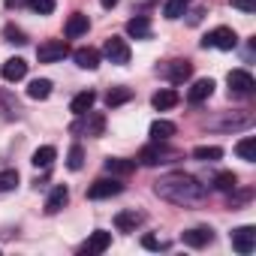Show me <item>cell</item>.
<instances>
[{
	"label": "cell",
	"mask_w": 256,
	"mask_h": 256,
	"mask_svg": "<svg viewBox=\"0 0 256 256\" xmlns=\"http://www.w3.org/2000/svg\"><path fill=\"white\" fill-rule=\"evenodd\" d=\"M120 190H124L120 181H114V178H100V181L88 190V196H90V199H108V196H118Z\"/></svg>",
	"instance_id": "cell-9"
},
{
	"label": "cell",
	"mask_w": 256,
	"mask_h": 256,
	"mask_svg": "<svg viewBox=\"0 0 256 256\" xmlns=\"http://www.w3.org/2000/svg\"><path fill=\"white\" fill-rule=\"evenodd\" d=\"M193 157L202 160V163H214V160L223 157V148H217V145H199V148H193Z\"/></svg>",
	"instance_id": "cell-27"
},
{
	"label": "cell",
	"mask_w": 256,
	"mask_h": 256,
	"mask_svg": "<svg viewBox=\"0 0 256 256\" xmlns=\"http://www.w3.org/2000/svg\"><path fill=\"white\" fill-rule=\"evenodd\" d=\"M172 136H175V124H172V120H154V124H151V139L169 142Z\"/></svg>",
	"instance_id": "cell-23"
},
{
	"label": "cell",
	"mask_w": 256,
	"mask_h": 256,
	"mask_svg": "<svg viewBox=\"0 0 256 256\" xmlns=\"http://www.w3.org/2000/svg\"><path fill=\"white\" fill-rule=\"evenodd\" d=\"M181 241H184L187 247H205V244L214 241V232H211L208 226H196V229H187V232L181 235Z\"/></svg>",
	"instance_id": "cell-11"
},
{
	"label": "cell",
	"mask_w": 256,
	"mask_h": 256,
	"mask_svg": "<svg viewBox=\"0 0 256 256\" xmlns=\"http://www.w3.org/2000/svg\"><path fill=\"white\" fill-rule=\"evenodd\" d=\"M235 154H238L241 160H247V163H253V160H256V139H253V136H247V139H241V142L235 145Z\"/></svg>",
	"instance_id": "cell-28"
},
{
	"label": "cell",
	"mask_w": 256,
	"mask_h": 256,
	"mask_svg": "<svg viewBox=\"0 0 256 256\" xmlns=\"http://www.w3.org/2000/svg\"><path fill=\"white\" fill-rule=\"evenodd\" d=\"M100 4H102V6H106V10H112V6H114V4H118V0H100Z\"/></svg>",
	"instance_id": "cell-38"
},
{
	"label": "cell",
	"mask_w": 256,
	"mask_h": 256,
	"mask_svg": "<svg viewBox=\"0 0 256 256\" xmlns=\"http://www.w3.org/2000/svg\"><path fill=\"white\" fill-rule=\"evenodd\" d=\"M4 36H6V42H16V46H24V42H28L24 30H18V28H6V30H4Z\"/></svg>",
	"instance_id": "cell-34"
},
{
	"label": "cell",
	"mask_w": 256,
	"mask_h": 256,
	"mask_svg": "<svg viewBox=\"0 0 256 256\" xmlns=\"http://www.w3.org/2000/svg\"><path fill=\"white\" fill-rule=\"evenodd\" d=\"M102 166H106V172H112V175H130V172L136 169L133 160H124V157H108Z\"/></svg>",
	"instance_id": "cell-22"
},
{
	"label": "cell",
	"mask_w": 256,
	"mask_h": 256,
	"mask_svg": "<svg viewBox=\"0 0 256 256\" xmlns=\"http://www.w3.org/2000/svg\"><path fill=\"white\" fill-rule=\"evenodd\" d=\"M187 4H190V0H166L163 16H166L169 22H175V18H181V16L187 12Z\"/></svg>",
	"instance_id": "cell-30"
},
{
	"label": "cell",
	"mask_w": 256,
	"mask_h": 256,
	"mask_svg": "<svg viewBox=\"0 0 256 256\" xmlns=\"http://www.w3.org/2000/svg\"><path fill=\"white\" fill-rule=\"evenodd\" d=\"M28 0H6V6H24Z\"/></svg>",
	"instance_id": "cell-37"
},
{
	"label": "cell",
	"mask_w": 256,
	"mask_h": 256,
	"mask_svg": "<svg viewBox=\"0 0 256 256\" xmlns=\"http://www.w3.org/2000/svg\"><path fill=\"white\" fill-rule=\"evenodd\" d=\"M94 102H96V94H94V90H82V94H76V96H72L70 112H72V114H84V112H90V108H94Z\"/></svg>",
	"instance_id": "cell-20"
},
{
	"label": "cell",
	"mask_w": 256,
	"mask_h": 256,
	"mask_svg": "<svg viewBox=\"0 0 256 256\" xmlns=\"http://www.w3.org/2000/svg\"><path fill=\"white\" fill-rule=\"evenodd\" d=\"M151 106H154L157 112L175 108V106H178V90H175V88H163V90H157V94L151 96Z\"/></svg>",
	"instance_id": "cell-14"
},
{
	"label": "cell",
	"mask_w": 256,
	"mask_h": 256,
	"mask_svg": "<svg viewBox=\"0 0 256 256\" xmlns=\"http://www.w3.org/2000/svg\"><path fill=\"white\" fill-rule=\"evenodd\" d=\"M28 96L30 100H48L52 96V82L48 78H34L28 84Z\"/></svg>",
	"instance_id": "cell-24"
},
{
	"label": "cell",
	"mask_w": 256,
	"mask_h": 256,
	"mask_svg": "<svg viewBox=\"0 0 256 256\" xmlns=\"http://www.w3.org/2000/svg\"><path fill=\"white\" fill-rule=\"evenodd\" d=\"M70 54V46L64 42V40H48V42H42L40 48H36V60L40 64H58V60H64Z\"/></svg>",
	"instance_id": "cell-5"
},
{
	"label": "cell",
	"mask_w": 256,
	"mask_h": 256,
	"mask_svg": "<svg viewBox=\"0 0 256 256\" xmlns=\"http://www.w3.org/2000/svg\"><path fill=\"white\" fill-rule=\"evenodd\" d=\"M126 34H130L133 40H148L151 36V22L145 16H136V18L126 22Z\"/></svg>",
	"instance_id": "cell-21"
},
{
	"label": "cell",
	"mask_w": 256,
	"mask_h": 256,
	"mask_svg": "<svg viewBox=\"0 0 256 256\" xmlns=\"http://www.w3.org/2000/svg\"><path fill=\"white\" fill-rule=\"evenodd\" d=\"M16 184H18V172L16 169H4V172H0V193L16 190Z\"/></svg>",
	"instance_id": "cell-32"
},
{
	"label": "cell",
	"mask_w": 256,
	"mask_h": 256,
	"mask_svg": "<svg viewBox=\"0 0 256 256\" xmlns=\"http://www.w3.org/2000/svg\"><path fill=\"white\" fill-rule=\"evenodd\" d=\"M226 84H229V90H235V94H250V90H253V76H250L247 70H232V72L226 76Z\"/></svg>",
	"instance_id": "cell-10"
},
{
	"label": "cell",
	"mask_w": 256,
	"mask_h": 256,
	"mask_svg": "<svg viewBox=\"0 0 256 256\" xmlns=\"http://www.w3.org/2000/svg\"><path fill=\"white\" fill-rule=\"evenodd\" d=\"M54 157H58V151H54L52 145H42V148L34 151V160H30V163H34L36 169H48V166L54 163Z\"/></svg>",
	"instance_id": "cell-25"
},
{
	"label": "cell",
	"mask_w": 256,
	"mask_h": 256,
	"mask_svg": "<svg viewBox=\"0 0 256 256\" xmlns=\"http://www.w3.org/2000/svg\"><path fill=\"white\" fill-rule=\"evenodd\" d=\"M66 202H70V190H66L64 184H58V187L48 193V199H46V214H58Z\"/></svg>",
	"instance_id": "cell-15"
},
{
	"label": "cell",
	"mask_w": 256,
	"mask_h": 256,
	"mask_svg": "<svg viewBox=\"0 0 256 256\" xmlns=\"http://www.w3.org/2000/svg\"><path fill=\"white\" fill-rule=\"evenodd\" d=\"M202 46L205 48H220V52H232L235 46H238V36H235V30L232 28H214L205 40H202Z\"/></svg>",
	"instance_id": "cell-4"
},
{
	"label": "cell",
	"mask_w": 256,
	"mask_h": 256,
	"mask_svg": "<svg viewBox=\"0 0 256 256\" xmlns=\"http://www.w3.org/2000/svg\"><path fill=\"white\" fill-rule=\"evenodd\" d=\"M229 241L238 253H253L256 250V229L253 226H238V229H232Z\"/></svg>",
	"instance_id": "cell-6"
},
{
	"label": "cell",
	"mask_w": 256,
	"mask_h": 256,
	"mask_svg": "<svg viewBox=\"0 0 256 256\" xmlns=\"http://www.w3.org/2000/svg\"><path fill=\"white\" fill-rule=\"evenodd\" d=\"M102 130H106V118L100 114V112H84V114H78V120L72 124V133H84V136H102Z\"/></svg>",
	"instance_id": "cell-3"
},
{
	"label": "cell",
	"mask_w": 256,
	"mask_h": 256,
	"mask_svg": "<svg viewBox=\"0 0 256 256\" xmlns=\"http://www.w3.org/2000/svg\"><path fill=\"white\" fill-rule=\"evenodd\" d=\"M88 28H90L88 16H84V12H76V16H70V22H66V36H70V40H78V36L88 34Z\"/></svg>",
	"instance_id": "cell-18"
},
{
	"label": "cell",
	"mask_w": 256,
	"mask_h": 256,
	"mask_svg": "<svg viewBox=\"0 0 256 256\" xmlns=\"http://www.w3.org/2000/svg\"><path fill=\"white\" fill-rule=\"evenodd\" d=\"M181 154L175 151V148H169L166 142H151V145H145L142 151H139V163L142 166H160V163H175Z\"/></svg>",
	"instance_id": "cell-2"
},
{
	"label": "cell",
	"mask_w": 256,
	"mask_h": 256,
	"mask_svg": "<svg viewBox=\"0 0 256 256\" xmlns=\"http://www.w3.org/2000/svg\"><path fill=\"white\" fill-rule=\"evenodd\" d=\"M214 187H217L220 193H232V190L238 187L235 172H217V175H214Z\"/></svg>",
	"instance_id": "cell-29"
},
{
	"label": "cell",
	"mask_w": 256,
	"mask_h": 256,
	"mask_svg": "<svg viewBox=\"0 0 256 256\" xmlns=\"http://www.w3.org/2000/svg\"><path fill=\"white\" fill-rule=\"evenodd\" d=\"M232 6L241 10V12H253L256 10V0H232Z\"/></svg>",
	"instance_id": "cell-35"
},
{
	"label": "cell",
	"mask_w": 256,
	"mask_h": 256,
	"mask_svg": "<svg viewBox=\"0 0 256 256\" xmlns=\"http://www.w3.org/2000/svg\"><path fill=\"white\" fill-rule=\"evenodd\" d=\"M154 193L160 199L172 202V205H196V202L205 199L208 190H205V184L199 178L184 175V172H172V175H166V178H160L154 184Z\"/></svg>",
	"instance_id": "cell-1"
},
{
	"label": "cell",
	"mask_w": 256,
	"mask_h": 256,
	"mask_svg": "<svg viewBox=\"0 0 256 256\" xmlns=\"http://www.w3.org/2000/svg\"><path fill=\"white\" fill-rule=\"evenodd\" d=\"M130 96H133L130 88H112V90L106 94V106H108V108H118V106H124V102H130Z\"/></svg>",
	"instance_id": "cell-26"
},
{
	"label": "cell",
	"mask_w": 256,
	"mask_h": 256,
	"mask_svg": "<svg viewBox=\"0 0 256 256\" xmlns=\"http://www.w3.org/2000/svg\"><path fill=\"white\" fill-rule=\"evenodd\" d=\"M142 244H145L148 250H163V247H166V244H163V241H157L154 235H145V238H142Z\"/></svg>",
	"instance_id": "cell-36"
},
{
	"label": "cell",
	"mask_w": 256,
	"mask_h": 256,
	"mask_svg": "<svg viewBox=\"0 0 256 256\" xmlns=\"http://www.w3.org/2000/svg\"><path fill=\"white\" fill-rule=\"evenodd\" d=\"M108 244H112V232H102V229H96V232L88 238V244H84L82 250L94 256V253H106V250H108Z\"/></svg>",
	"instance_id": "cell-16"
},
{
	"label": "cell",
	"mask_w": 256,
	"mask_h": 256,
	"mask_svg": "<svg viewBox=\"0 0 256 256\" xmlns=\"http://www.w3.org/2000/svg\"><path fill=\"white\" fill-rule=\"evenodd\" d=\"M211 94H214V82H211V78H199V82H193V88L187 90V102L199 106V102H205Z\"/></svg>",
	"instance_id": "cell-12"
},
{
	"label": "cell",
	"mask_w": 256,
	"mask_h": 256,
	"mask_svg": "<svg viewBox=\"0 0 256 256\" xmlns=\"http://www.w3.org/2000/svg\"><path fill=\"white\" fill-rule=\"evenodd\" d=\"M28 4H30V10L40 12V16H52V12H54V0H28Z\"/></svg>",
	"instance_id": "cell-33"
},
{
	"label": "cell",
	"mask_w": 256,
	"mask_h": 256,
	"mask_svg": "<svg viewBox=\"0 0 256 256\" xmlns=\"http://www.w3.org/2000/svg\"><path fill=\"white\" fill-rule=\"evenodd\" d=\"M102 54H106L112 64H118V66L130 64V46H126L120 36H112V40H106V48H102Z\"/></svg>",
	"instance_id": "cell-7"
},
{
	"label": "cell",
	"mask_w": 256,
	"mask_h": 256,
	"mask_svg": "<svg viewBox=\"0 0 256 256\" xmlns=\"http://www.w3.org/2000/svg\"><path fill=\"white\" fill-rule=\"evenodd\" d=\"M72 60H76L82 70H96V66H100V52H96V48H76V52H72Z\"/></svg>",
	"instance_id": "cell-19"
},
{
	"label": "cell",
	"mask_w": 256,
	"mask_h": 256,
	"mask_svg": "<svg viewBox=\"0 0 256 256\" xmlns=\"http://www.w3.org/2000/svg\"><path fill=\"white\" fill-rule=\"evenodd\" d=\"M142 220H145V217H142L139 211H118V214H114V226H118L120 232H136V229L142 226Z\"/></svg>",
	"instance_id": "cell-13"
},
{
	"label": "cell",
	"mask_w": 256,
	"mask_h": 256,
	"mask_svg": "<svg viewBox=\"0 0 256 256\" xmlns=\"http://www.w3.org/2000/svg\"><path fill=\"white\" fill-rule=\"evenodd\" d=\"M0 72H4V78H6V82H22V78L28 76V64H24L22 58H10Z\"/></svg>",
	"instance_id": "cell-17"
},
{
	"label": "cell",
	"mask_w": 256,
	"mask_h": 256,
	"mask_svg": "<svg viewBox=\"0 0 256 256\" xmlns=\"http://www.w3.org/2000/svg\"><path fill=\"white\" fill-rule=\"evenodd\" d=\"M66 166H70L72 172H78V169L84 166V151H82V145H72V148H70V154H66Z\"/></svg>",
	"instance_id": "cell-31"
},
{
	"label": "cell",
	"mask_w": 256,
	"mask_h": 256,
	"mask_svg": "<svg viewBox=\"0 0 256 256\" xmlns=\"http://www.w3.org/2000/svg\"><path fill=\"white\" fill-rule=\"evenodd\" d=\"M160 76L169 78L172 84H184V82L193 76V64H190V60H172V64H166V66L160 70Z\"/></svg>",
	"instance_id": "cell-8"
}]
</instances>
